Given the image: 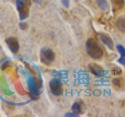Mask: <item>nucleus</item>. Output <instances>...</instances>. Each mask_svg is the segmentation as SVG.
Returning a JSON list of instances; mask_svg holds the SVG:
<instances>
[{
  "label": "nucleus",
  "mask_w": 125,
  "mask_h": 117,
  "mask_svg": "<svg viewBox=\"0 0 125 117\" xmlns=\"http://www.w3.org/2000/svg\"><path fill=\"white\" fill-rule=\"evenodd\" d=\"M86 50L89 56L94 59H99L103 56V49L93 38H89L86 42Z\"/></svg>",
  "instance_id": "1"
},
{
  "label": "nucleus",
  "mask_w": 125,
  "mask_h": 117,
  "mask_svg": "<svg viewBox=\"0 0 125 117\" xmlns=\"http://www.w3.org/2000/svg\"><path fill=\"white\" fill-rule=\"evenodd\" d=\"M17 9L19 13V18L21 20L27 19L29 16L30 7H31V0H17Z\"/></svg>",
  "instance_id": "2"
},
{
  "label": "nucleus",
  "mask_w": 125,
  "mask_h": 117,
  "mask_svg": "<svg viewBox=\"0 0 125 117\" xmlns=\"http://www.w3.org/2000/svg\"><path fill=\"white\" fill-rule=\"evenodd\" d=\"M40 59L42 63L49 66L55 60V53L49 48L42 49L40 52Z\"/></svg>",
  "instance_id": "3"
},
{
  "label": "nucleus",
  "mask_w": 125,
  "mask_h": 117,
  "mask_svg": "<svg viewBox=\"0 0 125 117\" xmlns=\"http://www.w3.org/2000/svg\"><path fill=\"white\" fill-rule=\"evenodd\" d=\"M49 87L52 94L56 96H59L62 93V83L58 79H52L49 83Z\"/></svg>",
  "instance_id": "4"
},
{
  "label": "nucleus",
  "mask_w": 125,
  "mask_h": 117,
  "mask_svg": "<svg viewBox=\"0 0 125 117\" xmlns=\"http://www.w3.org/2000/svg\"><path fill=\"white\" fill-rule=\"evenodd\" d=\"M6 43L8 46V48L10 49L13 53H17L19 49H20V45H19V42L17 41V38H8L6 39Z\"/></svg>",
  "instance_id": "5"
},
{
  "label": "nucleus",
  "mask_w": 125,
  "mask_h": 117,
  "mask_svg": "<svg viewBox=\"0 0 125 117\" xmlns=\"http://www.w3.org/2000/svg\"><path fill=\"white\" fill-rule=\"evenodd\" d=\"M88 67H89L90 71H91L95 76L99 77H102L104 76V74H105L104 69L99 65H98L96 63H90Z\"/></svg>",
  "instance_id": "6"
},
{
  "label": "nucleus",
  "mask_w": 125,
  "mask_h": 117,
  "mask_svg": "<svg viewBox=\"0 0 125 117\" xmlns=\"http://www.w3.org/2000/svg\"><path fill=\"white\" fill-rule=\"evenodd\" d=\"M100 40L103 41L104 45H106L109 49L113 50L114 49V44L112 40V38L107 35L106 34H100Z\"/></svg>",
  "instance_id": "7"
},
{
  "label": "nucleus",
  "mask_w": 125,
  "mask_h": 117,
  "mask_svg": "<svg viewBox=\"0 0 125 117\" xmlns=\"http://www.w3.org/2000/svg\"><path fill=\"white\" fill-rule=\"evenodd\" d=\"M116 26L120 31L125 33V18L119 17L116 21Z\"/></svg>",
  "instance_id": "8"
},
{
  "label": "nucleus",
  "mask_w": 125,
  "mask_h": 117,
  "mask_svg": "<svg viewBox=\"0 0 125 117\" xmlns=\"http://www.w3.org/2000/svg\"><path fill=\"white\" fill-rule=\"evenodd\" d=\"M114 10H120L124 6L125 0H110Z\"/></svg>",
  "instance_id": "9"
},
{
  "label": "nucleus",
  "mask_w": 125,
  "mask_h": 117,
  "mask_svg": "<svg viewBox=\"0 0 125 117\" xmlns=\"http://www.w3.org/2000/svg\"><path fill=\"white\" fill-rule=\"evenodd\" d=\"M113 85L117 89H121L124 86V80L119 77H116L112 81Z\"/></svg>",
  "instance_id": "10"
},
{
  "label": "nucleus",
  "mask_w": 125,
  "mask_h": 117,
  "mask_svg": "<svg viewBox=\"0 0 125 117\" xmlns=\"http://www.w3.org/2000/svg\"><path fill=\"white\" fill-rule=\"evenodd\" d=\"M97 4L102 10L107 11L109 10V3L106 0H97Z\"/></svg>",
  "instance_id": "11"
},
{
  "label": "nucleus",
  "mask_w": 125,
  "mask_h": 117,
  "mask_svg": "<svg viewBox=\"0 0 125 117\" xmlns=\"http://www.w3.org/2000/svg\"><path fill=\"white\" fill-rule=\"evenodd\" d=\"M72 111H73V112L75 113V114L79 115L80 113H81V112H82L81 105L78 102L73 103V105H72Z\"/></svg>",
  "instance_id": "12"
},
{
  "label": "nucleus",
  "mask_w": 125,
  "mask_h": 117,
  "mask_svg": "<svg viewBox=\"0 0 125 117\" xmlns=\"http://www.w3.org/2000/svg\"><path fill=\"white\" fill-rule=\"evenodd\" d=\"M116 49H117V50H118V52L120 54L121 56H125V48L124 46L120 45H117Z\"/></svg>",
  "instance_id": "13"
},
{
  "label": "nucleus",
  "mask_w": 125,
  "mask_h": 117,
  "mask_svg": "<svg viewBox=\"0 0 125 117\" xmlns=\"http://www.w3.org/2000/svg\"><path fill=\"white\" fill-rule=\"evenodd\" d=\"M19 26H20V28H21V30H26L27 28V23L25 22H23L21 20V22L19 23Z\"/></svg>",
  "instance_id": "14"
},
{
  "label": "nucleus",
  "mask_w": 125,
  "mask_h": 117,
  "mask_svg": "<svg viewBox=\"0 0 125 117\" xmlns=\"http://www.w3.org/2000/svg\"><path fill=\"white\" fill-rule=\"evenodd\" d=\"M121 69H120V68H118V67H116V68H114L113 69V73L114 74V75H120V74H121Z\"/></svg>",
  "instance_id": "15"
},
{
  "label": "nucleus",
  "mask_w": 125,
  "mask_h": 117,
  "mask_svg": "<svg viewBox=\"0 0 125 117\" xmlns=\"http://www.w3.org/2000/svg\"><path fill=\"white\" fill-rule=\"evenodd\" d=\"M62 4L63 5V6H65L66 8H68L70 6V0H61Z\"/></svg>",
  "instance_id": "16"
},
{
  "label": "nucleus",
  "mask_w": 125,
  "mask_h": 117,
  "mask_svg": "<svg viewBox=\"0 0 125 117\" xmlns=\"http://www.w3.org/2000/svg\"><path fill=\"white\" fill-rule=\"evenodd\" d=\"M118 62L120 64L125 66V56H121L118 59Z\"/></svg>",
  "instance_id": "17"
},
{
  "label": "nucleus",
  "mask_w": 125,
  "mask_h": 117,
  "mask_svg": "<svg viewBox=\"0 0 125 117\" xmlns=\"http://www.w3.org/2000/svg\"><path fill=\"white\" fill-rule=\"evenodd\" d=\"M65 116H66V117H68V116H70V117H76V116H78V115L75 114L74 112H73V113H70V112H68V113H66V114H65Z\"/></svg>",
  "instance_id": "18"
},
{
  "label": "nucleus",
  "mask_w": 125,
  "mask_h": 117,
  "mask_svg": "<svg viewBox=\"0 0 125 117\" xmlns=\"http://www.w3.org/2000/svg\"><path fill=\"white\" fill-rule=\"evenodd\" d=\"M34 2L36 3H40L42 2V0H34Z\"/></svg>",
  "instance_id": "19"
}]
</instances>
